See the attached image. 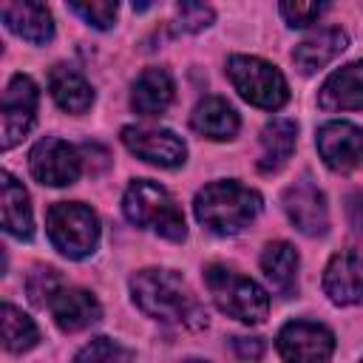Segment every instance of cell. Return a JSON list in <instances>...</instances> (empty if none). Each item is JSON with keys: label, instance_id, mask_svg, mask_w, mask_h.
Masks as SVG:
<instances>
[{"label": "cell", "instance_id": "cell-1", "mask_svg": "<svg viewBox=\"0 0 363 363\" xmlns=\"http://www.w3.org/2000/svg\"><path fill=\"white\" fill-rule=\"evenodd\" d=\"M130 298L147 318L162 320V323L204 329L210 320L207 309L196 301L184 278L173 269H162V267L139 269L130 278Z\"/></svg>", "mask_w": 363, "mask_h": 363}, {"label": "cell", "instance_id": "cell-2", "mask_svg": "<svg viewBox=\"0 0 363 363\" xmlns=\"http://www.w3.org/2000/svg\"><path fill=\"white\" fill-rule=\"evenodd\" d=\"M261 207H264L261 193L235 179L210 182L193 199V213H196L199 224H204L216 235L241 233L244 227H250L255 221Z\"/></svg>", "mask_w": 363, "mask_h": 363}, {"label": "cell", "instance_id": "cell-3", "mask_svg": "<svg viewBox=\"0 0 363 363\" xmlns=\"http://www.w3.org/2000/svg\"><path fill=\"white\" fill-rule=\"evenodd\" d=\"M125 218L136 227L153 230L167 241H184L187 224L176 204V199L150 179H133L122 196Z\"/></svg>", "mask_w": 363, "mask_h": 363}, {"label": "cell", "instance_id": "cell-4", "mask_svg": "<svg viewBox=\"0 0 363 363\" xmlns=\"http://www.w3.org/2000/svg\"><path fill=\"white\" fill-rule=\"evenodd\" d=\"M204 284H207L216 306L241 323H261L269 315L267 289L227 264L204 267Z\"/></svg>", "mask_w": 363, "mask_h": 363}, {"label": "cell", "instance_id": "cell-5", "mask_svg": "<svg viewBox=\"0 0 363 363\" xmlns=\"http://www.w3.org/2000/svg\"><path fill=\"white\" fill-rule=\"evenodd\" d=\"M227 77H230L233 88L241 94V99H247L255 108L278 111L289 99V85H286L284 74L261 57L233 54L227 60Z\"/></svg>", "mask_w": 363, "mask_h": 363}, {"label": "cell", "instance_id": "cell-6", "mask_svg": "<svg viewBox=\"0 0 363 363\" xmlns=\"http://www.w3.org/2000/svg\"><path fill=\"white\" fill-rule=\"evenodd\" d=\"M45 230L65 258H88L99 244V218L88 204L79 201H57L45 216Z\"/></svg>", "mask_w": 363, "mask_h": 363}, {"label": "cell", "instance_id": "cell-7", "mask_svg": "<svg viewBox=\"0 0 363 363\" xmlns=\"http://www.w3.org/2000/svg\"><path fill=\"white\" fill-rule=\"evenodd\" d=\"M40 88L28 74H14L3 91L0 102V147L11 150L31 130L37 116Z\"/></svg>", "mask_w": 363, "mask_h": 363}, {"label": "cell", "instance_id": "cell-8", "mask_svg": "<svg viewBox=\"0 0 363 363\" xmlns=\"http://www.w3.org/2000/svg\"><path fill=\"white\" fill-rule=\"evenodd\" d=\"M278 352L284 363H329L335 354V335L315 320H289L281 326Z\"/></svg>", "mask_w": 363, "mask_h": 363}, {"label": "cell", "instance_id": "cell-9", "mask_svg": "<svg viewBox=\"0 0 363 363\" xmlns=\"http://www.w3.org/2000/svg\"><path fill=\"white\" fill-rule=\"evenodd\" d=\"M28 167H31V176L40 182V184H48V187H65V184H74L82 173V159L77 153L74 145L57 139V136H45L40 139L31 153H28Z\"/></svg>", "mask_w": 363, "mask_h": 363}, {"label": "cell", "instance_id": "cell-10", "mask_svg": "<svg viewBox=\"0 0 363 363\" xmlns=\"http://www.w3.org/2000/svg\"><path fill=\"white\" fill-rule=\"evenodd\" d=\"M284 213L309 238L326 235V230H329L326 196L309 176H301L295 184H289L284 190Z\"/></svg>", "mask_w": 363, "mask_h": 363}, {"label": "cell", "instance_id": "cell-11", "mask_svg": "<svg viewBox=\"0 0 363 363\" xmlns=\"http://www.w3.org/2000/svg\"><path fill=\"white\" fill-rule=\"evenodd\" d=\"M122 142L142 162H150L159 167H179L187 159V145L182 142V136H176L167 128L128 125V128H122Z\"/></svg>", "mask_w": 363, "mask_h": 363}, {"label": "cell", "instance_id": "cell-12", "mask_svg": "<svg viewBox=\"0 0 363 363\" xmlns=\"http://www.w3.org/2000/svg\"><path fill=\"white\" fill-rule=\"evenodd\" d=\"M315 145L323 164L337 173H349L363 162V130L354 122H346V119L323 122L318 128Z\"/></svg>", "mask_w": 363, "mask_h": 363}, {"label": "cell", "instance_id": "cell-13", "mask_svg": "<svg viewBox=\"0 0 363 363\" xmlns=\"http://www.w3.org/2000/svg\"><path fill=\"white\" fill-rule=\"evenodd\" d=\"M323 292L337 306L363 301V247H346L329 258L323 272Z\"/></svg>", "mask_w": 363, "mask_h": 363}, {"label": "cell", "instance_id": "cell-14", "mask_svg": "<svg viewBox=\"0 0 363 363\" xmlns=\"http://www.w3.org/2000/svg\"><path fill=\"white\" fill-rule=\"evenodd\" d=\"M48 309H51L54 323H57L62 332L88 329V326H94V323L102 318V306H99L96 295L88 292V289H79V286L60 289V292L51 298Z\"/></svg>", "mask_w": 363, "mask_h": 363}, {"label": "cell", "instance_id": "cell-15", "mask_svg": "<svg viewBox=\"0 0 363 363\" xmlns=\"http://www.w3.org/2000/svg\"><path fill=\"white\" fill-rule=\"evenodd\" d=\"M318 105L323 111H360L363 108V60L332 71L318 91Z\"/></svg>", "mask_w": 363, "mask_h": 363}, {"label": "cell", "instance_id": "cell-16", "mask_svg": "<svg viewBox=\"0 0 363 363\" xmlns=\"http://www.w3.org/2000/svg\"><path fill=\"white\" fill-rule=\"evenodd\" d=\"M346 45H349L346 31L337 28V26H326V28H318L315 34H309L306 40H301L292 48V62L301 74H315L323 65H329L337 54H343Z\"/></svg>", "mask_w": 363, "mask_h": 363}, {"label": "cell", "instance_id": "cell-17", "mask_svg": "<svg viewBox=\"0 0 363 363\" xmlns=\"http://www.w3.org/2000/svg\"><path fill=\"white\" fill-rule=\"evenodd\" d=\"M0 17L9 26V31H14L17 37H23L34 45H45L54 37V17L45 3H28V0L3 3Z\"/></svg>", "mask_w": 363, "mask_h": 363}, {"label": "cell", "instance_id": "cell-18", "mask_svg": "<svg viewBox=\"0 0 363 363\" xmlns=\"http://www.w3.org/2000/svg\"><path fill=\"white\" fill-rule=\"evenodd\" d=\"M173 77L164 68H145L130 88V108L142 116H159L173 102Z\"/></svg>", "mask_w": 363, "mask_h": 363}, {"label": "cell", "instance_id": "cell-19", "mask_svg": "<svg viewBox=\"0 0 363 363\" xmlns=\"http://www.w3.org/2000/svg\"><path fill=\"white\" fill-rule=\"evenodd\" d=\"M190 125H193L196 133H201V136H207L213 142H227V139H233L238 133L241 119H238L235 108L227 99H221V96H204L193 108Z\"/></svg>", "mask_w": 363, "mask_h": 363}, {"label": "cell", "instance_id": "cell-20", "mask_svg": "<svg viewBox=\"0 0 363 363\" xmlns=\"http://www.w3.org/2000/svg\"><path fill=\"white\" fill-rule=\"evenodd\" d=\"M298 267L301 258L289 241H269L261 252V269L281 298H292L298 292Z\"/></svg>", "mask_w": 363, "mask_h": 363}, {"label": "cell", "instance_id": "cell-21", "mask_svg": "<svg viewBox=\"0 0 363 363\" xmlns=\"http://www.w3.org/2000/svg\"><path fill=\"white\" fill-rule=\"evenodd\" d=\"M0 210H3V227L14 238H31L34 235V213L26 187L11 176L0 173Z\"/></svg>", "mask_w": 363, "mask_h": 363}, {"label": "cell", "instance_id": "cell-22", "mask_svg": "<svg viewBox=\"0 0 363 363\" xmlns=\"http://www.w3.org/2000/svg\"><path fill=\"white\" fill-rule=\"evenodd\" d=\"M48 91L65 113H85L94 105L91 82L71 65H54L48 74Z\"/></svg>", "mask_w": 363, "mask_h": 363}, {"label": "cell", "instance_id": "cell-23", "mask_svg": "<svg viewBox=\"0 0 363 363\" xmlns=\"http://www.w3.org/2000/svg\"><path fill=\"white\" fill-rule=\"evenodd\" d=\"M295 136H298V125L292 119H269L261 130V159H258V170L261 173H278L292 150H295Z\"/></svg>", "mask_w": 363, "mask_h": 363}, {"label": "cell", "instance_id": "cell-24", "mask_svg": "<svg viewBox=\"0 0 363 363\" xmlns=\"http://www.w3.org/2000/svg\"><path fill=\"white\" fill-rule=\"evenodd\" d=\"M3 340H6L9 352L23 354V352L37 346L40 329H37V323L23 309H17L11 303H3Z\"/></svg>", "mask_w": 363, "mask_h": 363}, {"label": "cell", "instance_id": "cell-25", "mask_svg": "<svg viewBox=\"0 0 363 363\" xmlns=\"http://www.w3.org/2000/svg\"><path fill=\"white\" fill-rule=\"evenodd\" d=\"M74 363H133V352L119 340L99 335L77 352Z\"/></svg>", "mask_w": 363, "mask_h": 363}, {"label": "cell", "instance_id": "cell-26", "mask_svg": "<svg viewBox=\"0 0 363 363\" xmlns=\"http://www.w3.org/2000/svg\"><path fill=\"white\" fill-rule=\"evenodd\" d=\"M26 289H28L31 303L45 306V303H51V298H54L62 286H60V275H57L54 267H34V272H31L28 281H26Z\"/></svg>", "mask_w": 363, "mask_h": 363}, {"label": "cell", "instance_id": "cell-27", "mask_svg": "<svg viewBox=\"0 0 363 363\" xmlns=\"http://www.w3.org/2000/svg\"><path fill=\"white\" fill-rule=\"evenodd\" d=\"M68 9L74 14H79L88 26L94 28H111L113 20H116V11L119 6L111 3V0H94V3H68Z\"/></svg>", "mask_w": 363, "mask_h": 363}, {"label": "cell", "instance_id": "cell-28", "mask_svg": "<svg viewBox=\"0 0 363 363\" xmlns=\"http://www.w3.org/2000/svg\"><path fill=\"white\" fill-rule=\"evenodd\" d=\"M278 9H281V17L286 20V26L303 28L326 11V3H301V0H295V3H281Z\"/></svg>", "mask_w": 363, "mask_h": 363}, {"label": "cell", "instance_id": "cell-29", "mask_svg": "<svg viewBox=\"0 0 363 363\" xmlns=\"http://www.w3.org/2000/svg\"><path fill=\"white\" fill-rule=\"evenodd\" d=\"M176 14H179V28L182 31H201L216 17V11L210 6H204V3H179Z\"/></svg>", "mask_w": 363, "mask_h": 363}, {"label": "cell", "instance_id": "cell-30", "mask_svg": "<svg viewBox=\"0 0 363 363\" xmlns=\"http://www.w3.org/2000/svg\"><path fill=\"white\" fill-rule=\"evenodd\" d=\"M233 346L241 360H258L264 354V340L261 337H233Z\"/></svg>", "mask_w": 363, "mask_h": 363}, {"label": "cell", "instance_id": "cell-31", "mask_svg": "<svg viewBox=\"0 0 363 363\" xmlns=\"http://www.w3.org/2000/svg\"><path fill=\"white\" fill-rule=\"evenodd\" d=\"M346 218L357 233H363V193L346 196Z\"/></svg>", "mask_w": 363, "mask_h": 363}, {"label": "cell", "instance_id": "cell-32", "mask_svg": "<svg viewBox=\"0 0 363 363\" xmlns=\"http://www.w3.org/2000/svg\"><path fill=\"white\" fill-rule=\"evenodd\" d=\"M184 363H207V360H199V357H190V360H184Z\"/></svg>", "mask_w": 363, "mask_h": 363}]
</instances>
